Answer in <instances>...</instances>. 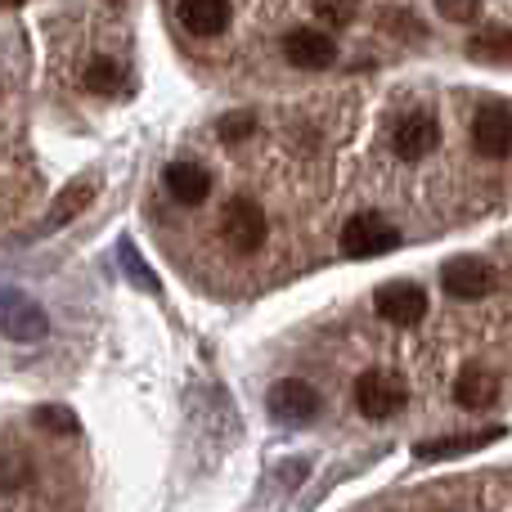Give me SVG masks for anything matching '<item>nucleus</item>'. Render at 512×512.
Wrapping results in <instances>:
<instances>
[{"instance_id":"1","label":"nucleus","mask_w":512,"mask_h":512,"mask_svg":"<svg viewBox=\"0 0 512 512\" xmlns=\"http://www.w3.org/2000/svg\"><path fill=\"white\" fill-rule=\"evenodd\" d=\"M400 243L396 225L378 212H360L342 225V256L351 261H373V256H387Z\"/></svg>"},{"instance_id":"2","label":"nucleus","mask_w":512,"mask_h":512,"mask_svg":"<svg viewBox=\"0 0 512 512\" xmlns=\"http://www.w3.org/2000/svg\"><path fill=\"white\" fill-rule=\"evenodd\" d=\"M355 405H360L364 418H396L400 409L409 405V387H405V378H396V373L373 369L355 382Z\"/></svg>"},{"instance_id":"3","label":"nucleus","mask_w":512,"mask_h":512,"mask_svg":"<svg viewBox=\"0 0 512 512\" xmlns=\"http://www.w3.org/2000/svg\"><path fill=\"white\" fill-rule=\"evenodd\" d=\"M270 414L288 427H306L319 418V391L301 378H283L270 387Z\"/></svg>"},{"instance_id":"4","label":"nucleus","mask_w":512,"mask_h":512,"mask_svg":"<svg viewBox=\"0 0 512 512\" xmlns=\"http://www.w3.org/2000/svg\"><path fill=\"white\" fill-rule=\"evenodd\" d=\"M373 306H378V315L387 319V324L414 328L418 319L427 315V292L409 279H396V283H382L378 297H373Z\"/></svg>"},{"instance_id":"5","label":"nucleus","mask_w":512,"mask_h":512,"mask_svg":"<svg viewBox=\"0 0 512 512\" xmlns=\"http://www.w3.org/2000/svg\"><path fill=\"white\" fill-rule=\"evenodd\" d=\"M283 54H288L292 68H306V72H319V68H333L337 59V41L319 27H292L283 36Z\"/></svg>"},{"instance_id":"6","label":"nucleus","mask_w":512,"mask_h":512,"mask_svg":"<svg viewBox=\"0 0 512 512\" xmlns=\"http://www.w3.org/2000/svg\"><path fill=\"white\" fill-rule=\"evenodd\" d=\"M225 243H230L234 252H256L265 243V212L261 203H252V198H234L230 207H225Z\"/></svg>"},{"instance_id":"7","label":"nucleus","mask_w":512,"mask_h":512,"mask_svg":"<svg viewBox=\"0 0 512 512\" xmlns=\"http://www.w3.org/2000/svg\"><path fill=\"white\" fill-rule=\"evenodd\" d=\"M441 279H445V292L459 301H477V297H486V292H495V270H490L486 261H477V256L450 261Z\"/></svg>"},{"instance_id":"8","label":"nucleus","mask_w":512,"mask_h":512,"mask_svg":"<svg viewBox=\"0 0 512 512\" xmlns=\"http://www.w3.org/2000/svg\"><path fill=\"white\" fill-rule=\"evenodd\" d=\"M472 144L486 158H508L512 153V113L508 108H481L477 122H472Z\"/></svg>"},{"instance_id":"9","label":"nucleus","mask_w":512,"mask_h":512,"mask_svg":"<svg viewBox=\"0 0 512 512\" xmlns=\"http://www.w3.org/2000/svg\"><path fill=\"white\" fill-rule=\"evenodd\" d=\"M396 153L405 162H418V158H427V153L441 144V126H436V117H427V113H414V117H405V122L396 126Z\"/></svg>"},{"instance_id":"10","label":"nucleus","mask_w":512,"mask_h":512,"mask_svg":"<svg viewBox=\"0 0 512 512\" xmlns=\"http://www.w3.org/2000/svg\"><path fill=\"white\" fill-rule=\"evenodd\" d=\"M167 194L185 207H198L212 194V171L203 162H171L167 167Z\"/></svg>"},{"instance_id":"11","label":"nucleus","mask_w":512,"mask_h":512,"mask_svg":"<svg viewBox=\"0 0 512 512\" xmlns=\"http://www.w3.org/2000/svg\"><path fill=\"white\" fill-rule=\"evenodd\" d=\"M454 400H459L463 409H490L499 400V378L490 369H481V364H468V369L454 378Z\"/></svg>"},{"instance_id":"12","label":"nucleus","mask_w":512,"mask_h":512,"mask_svg":"<svg viewBox=\"0 0 512 512\" xmlns=\"http://www.w3.org/2000/svg\"><path fill=\"white\" fill-rule=\"evenodd\" d=\"M180 23L194 36H216L230 23V0H180Z\"/></svg>"},{"instance_id":"13","label":"nucleus","mask_w":512,"mask_h":512,"mask_svg":"<svg viewBox=\"0 0 512 512\" xmlns=\"http://www.w3.org/2000/svg\"><path fill=\"white\" fill-rule=\"evenodd\" d=\"M504 427H486V432H468V436H445V441H427L418 445V459H454V454H468V450H481V445L499 441Z\"/></svg>"},{"instance_id":"14","label":"nucleus","mask_w":512,"mask_h":512,"mask_svg":"<svg viewBox=\"0 0 512 512\" xmlns=\"http://www.w3.org/2000/svg\"><path fill=\"white\" fill-rule=\"evenodd\" d=\"M468 54L477 59H508L512 63V27H486L468 41Z\"/></svg>"},{"instance_id":"15","label":"nucleus","mask_w":512,"mask_h":512,"mask_svg":"<svg viewBox=\"0 0 512 512\" xmlns=\"http://www.w3.org/2000/svg\"><path fill=\"white\" fill-rule=\"evenodd\" d=\"M5 333L18 337V342H36L45 333V315L36 306H18V310H5Z\"/></svg>"},{"instance_id":"16","label":"nucleus","mask_w":512,"mask_h":512,"mask_svg":"<svg viewBox=\"0 0 512 512\" xmlns=\"http://www.w3.org/2000/svg\"><path fill=\"white\" fill-rule=\"evenodd\" d=\"M27 481H32V463L23 459V454H14V450H5L0 445V490H23Z\"/></svg>"},{"instance_id":"17","label":"nucleus","mask_w":512,"mask_h":512,"mask_svg":"<svg viewBox=\"0 0 512 512\" xmlns=\"http://www.w3.org/2000/svg\"><path fill=\"white\" fill-rule=\"evenodd\" d=\"M86 203H90V185H86V180H81V185H72L68 194L59 198V207H54V212L45 216V230H59V225H68L72 216H77Z\"/></svg>"},{"instance_id":"18","label":"nucleus","mask_w":512,"mask_h":512,"mask_svg":"<svg viewBox=\"0 0 512 512\" xmlns=\"http://www.w3.org/2000/svg\"><path fill=\"white\" fill-rule=\"evenodd\" d=\"M86 86L99 90V95H113V90H122V68H117V59H90Z\"/></svg>"},{"instance_id":"19","label":"nucleus","mask_w":512,"mask_h":512,"mask_svg":"<svg viewBox=\"0 0 512 512\" xmlns=\"http://www.w3.org/2000/svg\"><path fill=\"white\" fill-rule=\"evenodd\" d=\"M315 18H324L328 27H346L360 18V0H315Z\"/></svg>"},{"instance_id":"20","label":"nucleus","mask_w":512,"mask_h":512,"mask_svg":"<svg viewBox=\"0 0 512 512\" xmlns=\"http://www.w3.org/2000/svg\"><path fill=\"white\" fill-rule=\"evenodd\" d=\"M36 423H41L45 427V432H77V418H72L68 414V409H50V405H45V409H36Z\"/></svg>"},{"instance_id":"21","label":"nucleus","mask_w":512,"mask_h":512,"mask_svg":"<svg viewBox=\"0 0 512 512\" xmlns=\"http://www.w3.org/2000/svg\"><path fill=\"white\" fill-rule=\"evenodd\" d=\"M436 9L445 18H454V23H472L481 14V0H436Z\"/></svg>"},{"instance_id":"22","label":"nucleus","mask_w":512,"mask_h":512,"mask_svg":"<svg viewBox=\"0 0 512 512\" xmlns=\"http://www.w3.org/2000/svg\"><path fill=\"white\" fill-rule=\"evenodd\" d=\"M252 122H256V117L252 113H239V117H225V122H221V140L225 144H234V140H243V135H252Z\"/></svg>"},{"instance_id":"23","label":"nucleus","mask_w":512,"mask_h":512,"mask_svg":"<svg viewBox=\"0 0 512 512\" xmlns=\"http://www.w3.org/2000/svg\"><path fill=\"white\" fill-rule=\"evenodd\" d=\"M14 5H23V0H0V9H14Z\"/></svg>"}]
</instances>
